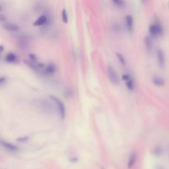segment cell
<instances>
[{"instance_id": "obj_1", "label": "cell", "mask_w": 169, "mask_h": 169, "mask_svg": "<svg viewBox=\"0 0 169 169\" xmlns=\"http://www.w3.org/2000/svg\"><path fill=\"white\" fill-rule=\"evenodd\" d=\"M50 99L51 100V102H52L54 105H55V109H56V111L59 112L60 118L63 120L64 119V118H65V116H66V108H65V106H64L63 102H62L60 98H58L57 96H53V95H50Z\"/></svg>"}, {"instance_id": "obj_2", "label": "cell", "mask_w": 169, "mask_h": 169, "mask_svg": "<svg viewBox=\"0 0 169 169\" xmlns=\"http://www.w3.org/2000/svg\"><path fill=\"white\" fill-rule=\"evenodd\" d=\"M37 106L40 111H42L45 113L51 114L56 111L53 102H50L47 100H39L37 102Z\"/></svg>"}, {"instance_id": "obj_3", "label": "cell", "mask_w": 169, "mask_h": 169, "mask_svg": "<svg viewBox=\"0 0 169 169\" xmlns=\"http://www.w3.org/2000/svg\"><path fill=\"white\" fill-rule=\"evenodd\" d=\"M51 20L49 15L47 14H44L41 15L37 18V20L34 22L33 25L35 27H48L51 25Z\"/></svg>"}, {"instance_id": "obj_4", "label": "cell", "mask_w": 169, "mask_h": 169, "mask_svg": "<svg viewBox=\"0 0 169 169\" xmlns=\"http://www.w3.org/2000/svg\"><path fill=\"white\" fill-rule=\"evenodd\" d=\"M107 75H108L109 81L112 83L113 85L116 86V85L119 84V77H118V74L116 73V70L111 65H109V66L107 67Z\"/></svg>"}, {"instance_id": "obj_5", "label": "cell", "mask_w": 169, "mask_h": 169, "mask_svg": "<svg viewBox=\"0 0 169 169\" xmlns=\"http://www.w3.org/2000/svg\"><path fill=\"white\" fill-rule=\"evenodd\" d=\"M0 144L3 146L6 150L11 153H16L18 151V147L10 142L4 141V140H0Z\"/></svg>"}, {"instance_id": "obj_6", "label": "cell", "mask_w": 169, "mask_h": 169, "mask_svg": "<svg viewBox=\"0 0 169 169\" xmlns=\"http://www.w3.org/2000/svg\"><path fill=\"white\" fill-rule=\"evenodd\" d=\"M55 72H56V66L53 63H50L44 68L43 73L47 76H51V75L55 74Z\"/></svg>"}, {"instance_id": "obj_7", "label": "cell", "mask_w": 169, "mask_h": 169, "mask_svg": "<svg viewBox=\"0 0 169 169\" xmlns=\"http://www.w3.org/2000/svg\"><path fill=\"white\" fill-rule=\"evenodd\" d=\"M4 29L9 32H16L17 33L19 30H20V27L18 25L15 23H12V22H7V23H4V26H3Z\"/></svg>"}, {"instance_id": "obj_8", "label": "cell", "mask_w": 169, "mask_h": 169, "mask_svg": "<svg viewBox=\"0 0 169 169\" xmlns=\"http://www.w3.org/2000/svg\"><path fill=\"white\" fill-rule=\"evenodd\" d=\"M126 28L129 31V33H133L134 32V29H135V26H134V18L132 16L130 15H127L126 17Z\"/></svg>"}, {"instance_id": "obj_9", "label": "cell", "mask_w": 169, "mask_h": 169, "mask_svg": "<svg viewBox=\"0 0 169 169\" xmlns=\"http://www.w3.org/2000/svg\"><path fill=\"white\" fill-rule=\"evenodd\" d=\"M136 160H137V154H136L135 152L133 151L129 156V159H128V162H127V168L129 169L132 168L135 164Z\"/></svg>"}, {"instance_id": "obj_10", "label": "cell", "mask_w": 169, "mask_h": 169, "mask_svg": "<svg viewBox=\"0 0 169 169\" xmlns=\"http://www.w3.org/2000/svg\"><path fill=\"white\" fill-rule=\"evenodd\" d=\"M5 61L10 64L17 63V61H18V57H17V55L15 53H13V52H9V53H7V55H6V56H5Z\"/></svg>"}, {"instance_id": "obj_11", "label": "cell", "mask_w": 169, "mask_h": 169, "mask_svg": "<svg viewBox=\"0 0 169 169\" xmlns=\"http://www.w3.org/2000/svg\"><path fill=\"white\" fill-rule=\"evenodd\" d=\"M149 32L152 36H157L160 32V28L158 25H151L149 27Z\"/></svg>"}, {"instance_id": "obj_12", "label": "cell", "mask_w": 169, "mask_h": 169, "mask_svg": "<svg viewBox=\"0 0 169 169\" xmlns=\"http://www.w3.org/2000/svg\"><path fill=\"white\" fill-rule=\"evenodd\" d=\"M126 87H127V88H128L130 92H133V91L135 90V82H134V79H133L132 78L129 80H128V81H126Z\"/></svg>"}, {"instance_id": "obj_13", "label": "cell", "mask_w": 169, "mask_h": 169, "mask_svg": "<svg viewBox=\"0 0 169 169\" xmlns=\"http://www.w3.org/2000/svg\"><path fill=\"white\" fill-rule=\"evenodd\" d=\"M113 4L117 7L122 8L126 7V1L125 0H112Z\"/></svg>"}, {"instance_id": "obj_14", "label": "cell", "mask_w": 169, "mask_h": 169, "mask_svg": "<svg viewBox=\"0 0 169 169\" xmlns=\"http://www.w3.org/2000/svg\"><path fill=\"white\" fill-rule=\"evenodd\" d=\"M116 58H117V60H119V62L120 64H122L124 66L126 65V60L123 55H121V54L119 53V52H117V53H116Z\"/></svg>"}, {"instance_id": "obj_15", "label": "cell", "mask_w": 169, "mask_h": 169, "mask_svg": "<svg viewBox=\"0 0 169 169\" xmlns=\"http://www.w3.org/2000/svg\"><path fill=\"white\" fill-rule=\"evenodd\" d=\"M19 47L23 49V50H27L29 48V44H28V41H26V40H19Z\"/></svg>"}, {"instance_id": "obj_16", "label": "cell", "mask_w": 169, "mask_h": 169, "mask_svg": "<svg viewBox=\"0 0 169 169\" xmlns=\"http://www.w3.org/2000/svg\"><path fill=\"white\" fill-rule=\"evenodd\" d=\"M28 57H29V60H28L31 61V63L37 64L39 62V61H38V58H37V56L36 55H34V54H29Z\"/></svg>"}, {"instance_id": "obj_17", "label": "cell", "mask_w": 169, "mask_h": 169, "mask_svg": "<svg viewBox=\"0 0 169 169\" xmlns=\"http://www.w3.org/2000/svg\"><path fill=\"white\" fill-rule=\"evenodd\" d=\"M145 45H146V47H147V49H148V50H150L151 49H152L153 43H152V40H151V38H149V37H146Z\"/></svg>"}, {"instance_id": "obj_18", "label": "cell", "mask_w": 169, "mask_h": 169, "mask_svg": "<svg viewBox=\"0 0 169 169\" xmlns=\"http://www.w3.org/2000/svg\"><path fill=\"white\" fill-rule=\"evenodd\" d=\"M62 20L64 23H67L68 21H69L68 13H67V11L65 9H63V11H62Z\"/></svg>"}, {"instance_id": "obj_19", "label": "cell", "mask_w": 169, "mask_h": 169, "mask_svg": "<svg viewBox=\"0 0 169 169\" xmlns=\"http://www.w3.org/2000/svg\"><path fill=\"white\" fill-rule=\"evenodd\" d=\"M112 29L113 31H114L115 33H120V32L121 31V27H120V26L119 24H115V25H113Z\"/></svg>"}, {"instance_id": "obj_20", "label": "cell", "mask_w": 169, "mask_h": 169, "mask_svg": "<svg viewBox=\"0 0 169 169\" xmlns=\"http://www.w3.org/2000/svg\"><path fill=\"white\" fill-rule=\"evenodd\" d=\"M7 79L6 78V77H4V76L0 77V87L4 86V84L7 83Z\"/></svg>"}, {"instance_id": "obj_21", "label": "cell", "mask_w": 169, "mask_h": 169, "mask_svg": "<svg viewBox=\"0 0 169 169\" xmlns=\"http://www.w3.org/2000/svg\"><path fill=\"white\" fill-rule=\"evenodd\" d=\"M121 78H122L123 81H125V82H126V81H128V80L130 79H131L132 77L130 76L129 73H124Z\"/></svg>"}, {"instance_id": "obj_22", "label": "cell", "mask_w": 169, "mask_h": 169, "mask_svg": "<svg viewBox=\"0 0 169 169\" xmlns=\"http://www.w3.org/2000/svg\"><path fill=\"white\" fill-rule=\"evenodd\" d=\"M29 139V138L27 137V136H25V137H21V138H18V139H17L18 142H24V141H27V140H28Z\"/></svg>"}, {"instance_id": "obj_23", "label": "cell", "mask_w": 169, "mask_h": 169, "mask_svg": "<svg viewBox=\"0 0 169 169\" xmlns=\"http://www.w3.org/2000/svg\"><path fill=\"white\" fill-rule=\"evenodd\" d=\"M5 20H6V17H4V15L0 14V22H4Z\"/></svg>"}, {"instance_id": "obj_24", "label": "cell", "mask_w": 169, "mask_h": 169, "mask_svg": "<svg viewBox=\"0 0 169 169\" xmlns=\"http://www.w3.org/2000/svg\"><path fill=\"white\" fill-rule=\"evenodd\" d=\"M4 47L3 46H0V55L2 54V52L4 51Z\"/></svg>"}, {"instance_id": "obj_25", "label": "cell", "mask_w": 169, "mask_h": 169, "mask_svg": "<svg viewBox=\"0 0 169 169\" xmlns=\"http://www.w3.org/2000/svg\"><path fill=\"white\" fill-rule=\"evenodd\" d=\"M141 1H142V2H144V1H145V0H141Z\"/></svg>"}, {"instance_id": "obj_26", "label": "cell", "mask_w": 169, "mask_h": 169, "mask_svg": "<svg viewBox=\"0 0 169 169\" xmlns=\"http://www.w3.org/2000/svg\"><path fill=\"white\" fill-rule=\"evenodd\" d=\"M102 169H105V168H102Z\"/></svg>"}]
</instances>
